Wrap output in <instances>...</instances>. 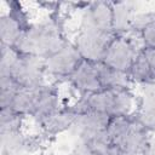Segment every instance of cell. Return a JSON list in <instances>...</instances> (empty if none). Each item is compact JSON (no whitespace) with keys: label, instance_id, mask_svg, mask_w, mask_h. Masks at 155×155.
Returning a JSON list of instances; mask_svg holds the SVG:
<instances>
[{"label":"cell","instance_id":"1","mask_svg":"<svg viewBox=\"0 0 155 155\" xmlns=\"http://www.w3.org/2000/svg\"><path fill=\"white\" fill-rule=\"evenodd\" d=\"M69 40L57 18L48 17L30 23L24 30L16 48L22 54L47 58L62 48Z\"/></svg>","mask_w":155,"mask_h":155},{"label":"cell","instance_id":"2","mask_svg":"<svg viewBox=\"0 0 155 155\" xmlns=\"http://www.w3.org/2000/svg\"><path fill=\"white\" fill-rule=\"evenodd\" d=\"M86 110H94L115 116H133L138 107V98L132 88H103L82 97Z\"/></svg>","mask_w":155,"mask_h":155},{"label":"cell","instance_id":"3","mask_svg":"<svg viewBox=\"0 0 155 155\" xmlns=\"http://www.w3.org/2000/svg\"><path fill=\"white\" fill-rule=\"evenodd\" d=\"M143 50L140 35L128 31L124 35H115L110 41L102 62L108 67L128 74L137 54Z\"/></svg>","mask_w":155,"mask_h":155},{"label":"cell","instance_id":"4","mask_svg":"<svg viewBox=\"0 0 155 155\" xmlns=\"http://www.w3.org/2000/svg\"><path fill=\"white\" fill-rule=\"evenodd\" d=\"M114 36V34L96 29L78 28L73 44L78 48L84 61L97 63L102 62L104 53Z\"/></svg>","mask_w":155,"mask_h":155},{"label":"cell","instance_id":"5","mask_svg":"<svg viewBox=\"0 0 155 155\" xmlns=\"http://www.w3.org/2000/svg\"><path fill=\"white\" fill-rule=\"evenodd\" d=\"M82 61L84 59L73 41H68L57 52L45 58L46 76L47 79L50 78L53 80H68Z\"/></svg>","mask_w":155,"mask_h":155},{"label":"cell","instance_id":"6","mask_svg":"<svg viewBox=\"0 0 155 155\" xmlns=\"http://www.w3.org/2000/svg\"><path fill=\"white\" fill-rule=\"evenodd\" d=\"M10 76L13 78L21 87H34L48 82L45 71V59L22 53Z\"/></svg>","mask_w":155,"mask_h":155},{"label":"cell","instance_id":"7","mask_svg":"<svg viewBox=\"0 0 155 155\" xmlns=\"http://www.w3.org/2000/svg\"><path fill=\"white\" fill-rule=\"evenodd\" d=\"M78 28H88L114 34L113 4L107 1L86 4V6L81 8Z\"/></svg>","mask_w":155,"mask_h":155},{"label":"cell","instance_id":"8","mask_svg":"<svg viewBox=\"0 0 155 155\" xmlns=\"http://www.w3.org/2000/svg\"><path fill=\"white\" fill-rule=\"evenodd\" d=\"M149 139L150 133L133 116L131 125L114 145V149L121 155H143Z\"/></svg>","mask_w":155,"mask_h":155},{"label":"cell","instance_id":"9","mask_svg":"<svg viewBox=\"0 0 155 155\" xmlns=\"http://www.w3.org/2000/svg\"><path fill=\"white\" fill-rule=\"evenodd\" d=\"M71 87L79 93V97H85L102 90L96 63L82 61L74 73L68 78Z\"/></svg>","mask_w":155,"mask_h":155},{"label":"cell","instance_id":"10","mask_svg":"<svg viewBox=\"0 0 155 155\" xmlns=\"http://www.w3.org/2000/svg\"><path fill=\"white\" fill-rule=\"evenodd\" d=\"M128 75L132 84L143 87L155 85V48H143L139 51Z\"/></svg>","mask_w":155,"mask_h":155},{"label":"cell","instance_id":"11","mask_svg":"<svg viewBox=\"0 0 155 155\" xmlns=\"http://www.w3.org/2000/svg\"><path fill=\"white\" fill-rule=\"evenodd\" d=\"M30 23L18 12L10 10V12L1 13L0 17V39L2 46L16 47L21 40L24 30Z\"/></svg>","mask_w":155,"mask_h":155},{"label":"cell","instance_id":"12","mask_svg":"<svg viewBox=\"0 0 155 155\" xmlns=\"http://www.w3.org/2000/svg\"><path fill=\"white\" fill-rule=\"evenodd\" d=\"M0 138L1 155H29L40 145V139L30 137L24 131L0 133Z\"/></svg>","mask_w":155,"mask_h":155},{"label":"cell","instance_id":"13","mask_svg":"<svg viewBox=\"0 0 155 155\" xmlns=\"http://www.w3.org/2000/svg\"><path fill=\"white\" fill-rule=\"evenodd\" d=\"M61 108H62V105H61L58 90L56 88L54 85H52L51 82H47L41 91L38 104H36L35 110H34L33 115L30 116V119L38 126H41L50 116H52Z\"/></svg>","mask_w":155,"mask_h":155},{"label":"cell","instance_id":"14","mask_svg":"<svg viewBox=\"0 0 155 155\" xmlns=\"http://www.w3.org/2000/svg\"><path fill=\"white\" fill-rule=\"evenodd\" d=\"M110 119L111 117L107 114L88 109L84 113L78 114L70 131L75 134L76 138L85 137L96 132H102L107 130Z\"/></svg>","mask_w":155,"mask_h":155},{"label":"cell","instance_id":"15","mask_svg":"<svg viewBox=\"0 0 155 155\" xmlns=\"http://www.w3.org/2000/svg\"><path fill=\"white\" fill-rule=\"evenodd\" d=\"M76 116L78 113L71 105L62 107L40 126L41 132L44 133V136L53 137L65 131H70Z\"/></svg>","mask_w":155,"mask_h":155},{"label":"cell","instance_id":"16","mask_svg":"<svg viewBox=\"0 0 155 155\" xmlns=\"http://www.w3.org/2000/svg\"><path fill=\"white\" fill-rule=\"evenodd\" d=\"M136 120L150 133L155 132V87L147 86L138 98Z\"/></svg>","mask_w":155,"mask_h":155},{"label":"cell","instance_id":"17","mask_svg":"<svg viewBox=\"0 0 155 155\" xmlns=\"http://www.w3.org/2000/svg\"><path fill=\"white\" fill-rule=\"evenodd\" d=\"M46 84L34 87H21L13 98L11 108L19 115L24 117H30L35 110L41 91Z\"/></svg>","mask_w":155,"mask_h":155},{"label":"cell","instance_id":"18","mask_svg":"<svg viewBox=\"0 0 155 155\" xmlns=\"http://www.w3.org/2000/svg\"><path fill=\"white\" fill-rule=\"evenodd\" d=\"M96 69H97L102 90L103 88H132L133 84L128 74L117 71L108 67L103 62H97Z\"/></svg>","mask_w":155,"mask_h":155},{"label":"cell","instance_id":"19","mask_svg":"<svg viewBox=\"0 0 155 155\" xmlns=\"http://www.w3.org/2000/svg\"><path fill=\"white\" fill-rule=\"evenodd\" d=\"M113 4V30L115 35H124L130 31L131 21L136 10L131 2L119 1Z\"/></svg>","mask_w":155,"mask_h":155},{"label":"cell","instance_id":"20","mask_svg":"<svg viewBox=\"0 0 155 155\" xmlns=\"http://www.w3.org/2000/svg\"><path fill=\"white\" fill-rule=\"evenodd\" d=\"M24 116L16 113L11 107L1 108L0 111V133H11L23 131L25 122Z\"/></svg>","mask_w":155,"mask_h":155},{"label":"cell","instance_id":"21","mask_svg":"<svg viewBox=\"0 0 155 155\" xmlns=\"http://www.w3.org/2000/svg\"><path fill=\"white\" fill-rule=\"evenodd\" d=\"M78 139H81L82 142H85L97 155H108L114 149L109 139V136L107 133V130L102 132H96L85 137H79Z\"/></svg>","mask_w":155,"mask_h":155},{"label":"cell","instance_id":"22","mask_svg":"<svg viewBox=\"0 0 155 155\" xmlns=\"http://www.w3.org/2000/svg\"><path fill=\"white\" fill-rule=\"evenodd\" d=\"M21 86L11 76H0V107H11L15 96L17 94Z\"/></svg>","mask_w":155,"mask_h":155},{"label":"cell","instance_id":"23","mask_svg":"<svg viewBox=\"0 0 155 155\" xmlns=\"http://www.w3.org/2000/svg\"><path fill=\"white\" fill-rule=\"evenodd\" d=\"M21 53L16 47L1 45V58H0V76H10L13 67L19 59Z\"/></svg>","mask_w":155,"mask_h":155},{"label":"cell","instance_id":"24","mask_svg":"<svg viewBox=\"0 0 155 155\" xmlns=\"http://www.w3.org/2000/svg\"><path fill=\"white\" fill-rule=\"evenodd\" d=\"M153 22H155V11H142L133 15V18L131 21L130 31L140 34L143 29H145L148 25H150Z\"/></svg>","mask_w":155,"mask_h":155},{"label":"cell","instance_id":"25","mask_svg":"<svg viewBox=\"0 0 155 155\" xmlns=\"http://www.w3.org/2000/svg\"><path fill=\"white\" fill-rule=\"evenodd\" d=\"M139 35L143 48H155V22L143 29Z\"/></svg>","mask_w":155,"mask_h":155},{"label":"cell","instance_id":"26","mask_svg":"<svg viewBox=\"0 0 155 155\" xmlns=\"http://www.w3.org/2000/svg\"><path fill=\"white\" fill-rule=\"evenodd\" d=\"M73 155H97V154L85 142L76 138L73 145Z\"/></svg>","mask_w":155,"mask_h":155},{"label":"cell","instance_id":"27","mask_svg":"<svg viewBox=\"0 0 155 155\" xmlns=\"http://www.w3.org/2000/svg\"><path fill=\"white\" fill-rule=\"evenodd\" d=\"M143 155H155V137L150 136V139L148 142V145Z\"/></svg>","mask_w":155,"mask_h":155},{"label":"cell","instance_id":"28","mask_svg":"<svg viewBox=\"0 0 155 155\" xmlns=\"http://www.w3.org/2000/svg\"><path fill=\"white\" fill-rule=\"evenodd\" d=\"M108 155H121V154H120V153H119L117 150H115V149H113V150H111V151H110V153H109Z\"/></svg>","mask_w":155,"mask_h":155}]
</instances>
